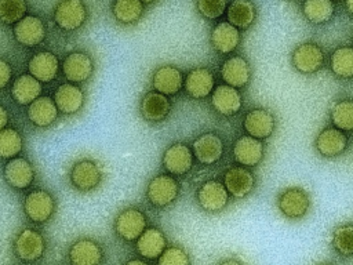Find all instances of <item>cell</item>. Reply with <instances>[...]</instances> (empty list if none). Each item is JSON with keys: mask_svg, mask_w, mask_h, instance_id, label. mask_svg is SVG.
Instances as JSON below:
<instances>
[{"mask_svg": "<svg viewBox=\"0 0 353 265\" xmlns=\"http://www.w3.org/2000/svg\"><path fill=\"white\" fill-rule=\"evenodd\" d=\"M70 182L81 192H90L98 188L102 181V170L97 161L83 159L76 161L70 168Z\"/></svg>", "mask_w": 353, "mask_h": 265, "instance_id": "cell-6", "label": "cell"}, {"mask_svg": "<svg viewBox=\"0 0 353 265\" xmlns=\"http://www.w3.org/2000/svg\"><path fill=\"white\" fill-rule=\"evenodd\" d=\"M62 72L72 83L87 81L94 72V61L87 52H69L62 62Z\"/></svg>", "mask_w": 353, "mask_h": 265, "instance_id": "cell-11", "label": "cell"}, {"mask_svg": "<svg viewBox=\"0 0 353 265\" xmlns=\"http://www.w3.org/2000/svg\"><path fill=\"white\" fill-rule=\"evenodd\" d=\"M221 76L228 86L240 88L250 81L251 69L245 58L240 55H232L223 61L221 66Z\"/></svg>", "mask_w": 353, "mask_h": 265, "instance_id": "cell-18", "label": "cell"}, {"mask_svg": "<svg viewBox=\"0 0 353 265\" xmlns=\"http://www.w3.org/2000/svg\"><path fill=\"white\" fill-rule=\"evenodd\" d=\"M228 0H196V8L207 19H216L226 11Z\"/></svg>", "mask_w": 353, "mask_h": 265, "instance_id": "cell-39", "label": "cell"}, {"mask_svg": "<svg viewBox=\"0 0 353 265\" xmlns=\"http://www.w3.org/2000/svg\"><path fill=\"white\" fill-rule=\"evenodd\" d=\"M165 236L157 228H148L137 240L138 253L148 259L159 258L165 250Z\"/></svg>", "mask_w": 353, "mask_h": 265, "instance_id": "cell-30", "label": "cell"}, {"mask_svg": "<svg viewBox=\"0 0 353 265\" xmlns=\"http://www.w3.org/2000/svg\"><path fill=\"white\" fill-rule=\"evenodd\" d=\"M334 126L342 131H353V99H341L330 110Z\"/></svg>", "mask_w": 353, "mask_h": 265, "instance_id": "cell-35", "label": "cell"}, {"mask_svg": "<svg viewBox=\"0 0 353 265\" xmlns=\"http://www.w3.org/2000/svg\"><path fill=\"white\" fill-rule=\"evenodd\" d=\"M265 153V146L261 139L251 135L240 137L233 146V157L241 166H256L261 163Z\"/></svg>", "mask_w": 353, "mask_h": 265, "instance_id": "cell-16", "label": "cell"}, {"mask_svg": "<svg viewBox=\"0 0 353 265\" xmlns=\"http://www.w3.org/2000/svg\"><path fill=\"white\" fill-rule=\"evenodd\" d=\"M228 22L237 29H248L256 18V6L252 0H232L226 8Z\"/></svg>", "mask_w": 353, "mask_h": 265, "instance_id": "cell-28", "label": "cell"}, {"mask_svg": "<svg viewBox=\"0 0 353 265\" xmlns=\"http://www.w3.org/2000/svg\"><path fill=\"white\" fill-rule=\"evenodd\" d=\"M28 11L26 0H0V22L15 25Z\"/></svg>", "mask_w": 353, "mask_h": 265, "instance_id": "cell-37", "label": "cell"}, {"mask_svg": "<svg viewBox=\"0 0 353 265\" xmlns=\"http://www.w3.org/2000/svg\"><path fill=\"white\" fill-rule=\"evenodd\" d=\"M46 240L43 235L32 228L21 230L14 240V253L23 262H34L43 257Z\"/></svg>", "mask_w": 353, "mask_h": 265, "instance_id": "cell-3", "label": "cell"}, {"mask_svg": "<svg viewBox=\"0 0 353 265\" xmlns=\"http://www.w3.org/2000/svg\"><path fill=\"white\" fill-rule=\"evenodd\" d=\"M291 62L298 72L310 75L321 69L324 63V52L316 43H302L292 51Z\"/></svg>", "mask_w": 353, "mask_h": 265, "instance_id": "cell-8", "label": "cell"}, {"mask_svg": "<svg viewBox=\"0 0 353 265\" xmlns=\"http://www.w3.org/2000/svg\"><path fill=\"white\" fill-rule=\"evenodd\" d=\"M223 185L226 186L228 192L237 197H245L248 193H251L254 185H255V178L250 170L241 166H236L229 168L225 175H223Z\"/></svg>", "mask_w": 353, "mask_h": 265, "instance_id": "cell-21", "label": "cell"}, {"mask_svg": "<svg viewBox=\"0 0 353 265\" xmlns=\"http://www.w3.org/2000/svg\"><path fill=\"white\" fill-rule=\"evenodd\" d=\"M41 92V83L33 77L30 73L21 75L15 79L11 87V94L15 102L19 105H30L34 99L40 97Z\"/></svg>", "mask_w": 353, "mask_h": 265, "instance_id": "cell-31", "label": "cell"}, {"mask_svg": "<svg viewBox=\"0 0 353 265\" xmlns=\"http://www.w3.org/2000/svg\"><path fill=\"white\" fill-rule=\"evenodd\" d=\"M211 46L219 54L233 52L240 43V32L230 22H218L211 30Z\"/></svg>", "mask_w": 353, "mask_h": 265, "instance_id": "cell-26", "label": "cell"}, {"mask_svg": "<svg viewBox=\"0 0 353 265\" xmlns=\"http://www.w3.org/2000/svg\"><path fill=\"white\" fill-rule=\"evenodd\" d=\"M23 211L30 221L44 224L55 211V200L50 192L44 189H34L26 195Z\"/></svg>", "mask_w": 353, "mask_h": 265, "instance_id": "cell-5", "label": "cell"}, {"mask_svg": "<svg viewBox=\"0 0 353 265\" xmlns=\"http://www.w3.org/2000/svg\"><path fill=\"white\" fill-rule=\"evenodd\" d=\"M28 69L40 83H50L58 75L59 61L51 51H39L29 59Z\"/></svg>", "mask_w": 353, "mask_h": 265, "instance_id": "cell-14", "label": "cell"}, {"mask_svg": "<svg viewBox=\"0 0 353 265\" xmlns=\"http://www.w3.org/2000/svg\"><path fill=\"white\" fill-rule=\"evenodd\" d=\"M219 265H243L240 261H237V259H233V258H230V259H226V261H223V262H221Z\"/></svg>", "mask_w": 353, "mask_h": 265, "instance_id": "cell-43", "label": "cell"}, {"mask_svg": "<svg viewBox=\"0 0 353 265\" xmlns=\"http://www.w3.org/2000/svg\"><path fill=\"white\" fill-rule=\"evenodd\" d=\"M197 202L203 210L208 213H218L228 206L229 192L219 181L210 179L200 186L197 192Z\"/></svg>", "mask_w": 353, "mask_h": 265, "instance_id": "cell-9", "label": "cell"}, {"mask_svg": "<svg viewBox=\"0 0 353 265\" xmlns=\"http://www.w3.org/2000/svg\"><path fill=\"white\" fill-rule=\"evenodd\" d=\"M182 83H183L182 72L172 65L159 66L152 76L153 88L157 92H161L164 95L176 94L182 88Z\"/></svg>", "mask_w": 353, "mask_h": 265, "instance_id": "cell-27", "label": "cell"}, {"mask_svg": "<svg viewBox=\"0 0 353 265\" xmlns=\"http://www.w3.org/2000/svg\"><path fill=\"white\" fill-rule=\"evenodd\" d=\"M146 229V217L145 214L134 207L123 210L114 219L116 233L127 242L138 240V237Z\"/></svg>", "mask_w": 353, "mask_h": 265, "instance_id": "cell-7", "label": "cell"}, {"mask_svg": "<svg viewBox=\"0 0 353 265\" xmlns=\"http://www.w3.org/2000/svg\"><path fill=\"white\" fill-rule=\"evenodd\" d=\"M157 265H190V259L182 247L171 246L159 257Z\"/></svg>", "mask_w": 353, "mask_h": 265, "instance_id": "cell-40", "label": "cell"}, {"mask_svg": "<svg viewBox=\"0 0 353 265\" xmlns=\"http://www.w3.org/2000/svg\"><path fill=\"white\" fill-rule=\"evenodd\" d=\"M72 265H101L103 261L102 247L92 239H79L69 248Z\"/></svg>", "mask_w": 353, "mask_h": 265, "instance_id": "cell-13", "label": "cell"}, {"mask_svg": "<svg viewBox=\"0 0 353 265\" xmlns=\"http://www.w3.org/2000/svg\"><path fill=\"white\" fill-rule=\"evenodd\" d=\"M170 112L171 102L167 95L157 91H149L142 97L141 115L145 120L150 123H159L163 121L170 115Z\"/></svg>", "mask_w": 353, "mask_h": 265, "instance_id": "cell-22", "label": "cell"}, {"mask_svg": "<svg viewBox=\"0 0 353 265\" xmlns=\"http://www.w3.org/2000/svg\"><path fill=\"white\" fill-rule=\"evenodd\" d=\"M223 153V142L215 132H204L193 142V155L201 164L216 163Z\"/></svg>", "mask_w": 353, "mask_h": 265, "instance_id": "cell-15", "label": "cell"}, {"mask_svg": "<svg viewBox=\"0 0 353 265\" xmlns=\"http://www.w3.org/2000/svg\"><path fill=\"white\" fill-rule=\"evenodd\" d=\"M345 4H346L347 11L353 15V0H345Z\"/></svg>", "mask_w": 353, "mask_h": 265, "instance_id": "cell-45", "label": "cell"}, {"mask_svg": "<svg viewBox=\"0 0 353 265\" xmlns=\"http://www.w3.org/2000/svg\"><path fill=\"white\" fill-rule=\"evenodd\" d=\"M12 33L21 46L34 47L46 39V25L36 15H25L14 25Z\"/></svg>", "mask_w": 353, "mask_h": 265, "instance_id": "cell-10", "label": "cell"}, {"mask_svg": "<svg viewBox=\"0 0 353 265\" xmlns=\"http://www.w3.org/2000/svg\"><path fill=\"white\" fill-rule=\"evenodd\" d=\"M323 265H328V264H323Z\"/></svg>", "mask_w": 353, "mask_h": 265, "instance_id": "cell-47", "label": "cell"}, {"mask_svg": "<svg viewBox=\"0 0 353 265\" xmlns=\"http://www.w3.org/2000/svg\"><path fill=\"white\" fill-rule=\"evenodd\" d=\"M7 123H8V113H7V109H6L3 105H0V131L6 128Z\"/></svg>", "mask_w": 353, "mask_h": 265, "instance_id": "cell-42", "label": "cell"}, {"mask_svg": "<svg viewBox=\"0 0 353 265\" xmlns=\"http://www.w3.org/2000/svg\"><path fill=\"white\" fill-rule=\"evenodd\" d=\"M112 12L120 23L132 25L141 19L143 14V3L141 0H114Z\"/></svg>", "mask_w": 353, "mask_h": 265, "instance_id": "cell-32", "label": "cell"}, {"mask_svg": "<svg viewBox=\"0 0 353 265\" xmlns=\"http://www.w3.org/2000/svg\"><path fill=\"white\" fill-rule=\"evenodd\" d=\"M332 246L342 255H353V225H341L332 233Z\"/></svg>", "mask_w": 353, "mask_h": 265, "instance_id": "cell-38", "label": "cell"}, {"mask_svg": "<svg viewBox=\"0 0 353 265\" xmlns=\"http://www.w3.org/2000/svg\"><path fill=\"white\" fill-rule=\"evenodd\" d=\"M84 99L85 95L83 90L72 83L61 84L54 94V102L58 110L63 115L77 113L83 108Z\"/></svg>", "mask_w": 353, "mask_h": 265, "instance_id": "cell-23", "label": "cell"}, {"mask_svg": "<svg viewBox=\"0 0 353 265\" xmlns=\"http://www.w3.org/2000/svg\"><path fill=\"white\" fill-rule=\"evenodd\" d=\"M335 7L332 0H303L302 12L312 23H325L334 15Z\"/></svg>", "mask_w": 353, "mask_h": 265, "instance_id": "cell-33", "label": "cell"}, {"mask_svg": "<svg viewBox=\"0 0 353 265\" xmlns=\"http://www.w3.org/2000/svg\"><path fill=\"white\" fill-rule=\"evenodd\" d=\"M276 127V119L272 112L258 108L250 110L244 117V130L248 135L263 139L273 134Z\"/></svg>", "mask_w": 353, "mask_h": 265, "instance_id": "cell-17", "label": "cell"}, {"mask_svg": "<svg viewBox=\"0 0 353 265\" xmlns=\"http://www.w3.org/2000/svg\"><path fill=\"white\" fill-rule=\"evenodd\" d=\"M87 19V7L83 0H59L54 8V22L65 32H74Z\"/></svg>", "mask_w": 353, "mask_h": 265, "instance_id": "cell-1", "label": "cell"}, {"mask_svg": "<svg viewBox=\"0 0 353 265\" xmlns=\"http://www.w3.org/2000/svg\"><path fill=\"white\" fill-rule=\"evenodd\" d=\"M214 75L208 68L199 66L192 69L183 81L186 92L196 99L208 97L214 91Z\"/></svg>", "mask_w": 353, "mask_h": 265, "instance_id": "cell-19", "label": "cell"}, {"mask_svg": "<svg viewBox=\"0 0 353 265\" xmlns=\"http://www.w3.org/2000/svg\"><path fill=\"white\" fill-rule=\"evenodd\" d=\"M4 178L10 186L25 189L30 186L34 179L33 166L23 157H14L4 167Z\"/></svg>", "mask_w": 353, "mask_h": 265, "instance_id": "cell-20", "label": "cell"}, {"mask_svg": "<svg viewBox=\"0 0 353 265\" xmlns=\"http://www.w3.org/2000/svg\"><path fill=\"white\" fill-rule=\"evenodd\" d=\"M22 137L15 128H4L0 131V157L10 159L22 150Z\"/></svg>", "mask_w": 353, "mask_h": 265, "instance_id": "cell-36", "label": "cell"}, {"mask_svg": "<svg viewBox=\"0 0 353 265\" xmlns=\"http://www.w3.org/2000/svg\"><path fill=\"white\" fill-rule=\"evenodd\" d=\"M124 265H148L145 261H141V259H131L128 262H125Z\"/></svg>", "mask_w": 353, "mask_h": 265, "instance_id": "cell-44", "label": "cell"}, {"mask_svg": "<svg viewBox=\"0 0 353 265\" xmlns=\"http://www.w3.org/2000/svg\"><path fill=\"white\" fill-rule=\"evenodd\" d=\"M179 195V184L171 175L160 174L153 177L146 188V197L157 208H163L175 202Z\"/></svg>", "mask_w": 353, "mask_h": 265, "instance_id": "cell-2", "label": "cell"}, {"mask_svg": "<svg viewBox=\"0 0 353 265\" xmlns=\"http://www.w3.org/2000/svg\"><path fill=\"white\" fill-rule=\"evenodd\" d=\"M164 168L175 175H183L190 171L193 166V152L183 142L170 145L163 153Z\"/></svg>", "mask_w": 353, "mask_h": 265, "instance_id": "cell-12", "label": "cell"}, {"mask_svg": "<svg viewBox=\"0 0 353 265\" xmlns=\"http://www.w3.org/2000/svg\"><path fill=\"white\" fill-rule=\"evenodd\" d=\"M58 108L50 97H39L28 108L29 120L37 127H48L58 117Z\"/></svg>", "mask_w": 353, "mask_h": 265, "instance_id": "cell-29", "label": "cell"}, {"mask_svg": "<svg viewBox=\"0 0 353 265\" xmlns=\"http://www.w3.org/2000/svg\"><path fill=\"white\" fill-rule=\"evenodd\" d=\"M317 152L325 157H335L345 152L347 146V137L339 128H324L314 141Z\"/></svg>", "mask_w": 353, "mask_h": 265, "instance_id": "cell-25", "label": "cell"}, {"mask_svg": "<svg viewBox=\"0 0 353 265\" xmlns=\"http://www.w3.org/2000/svg\"><path fill=\"white\" fill-rule=\"evenodd\" d=\"M211 104L218 113L223 116H232L240 110L243 99L237 88L228 84H221L214 88L211 94Z\"/></svg>", "mask_w": 353, "mask_h": 265, "instance_id": "cell-24", "label": "cell"}, {"mask_svg": "<svg viewBox=\"0 0 353 265\" xmlns=\"http://www.w3.org/2000/svg\"><path fill=\"white\" fill-rule=\"evenodd\" d=\"M142 3H146V4H152V3H154V1H157V0H141Z\"/></svg>", "mask_w": 353, "mask_h": 265, "instance_id": "cell-46", "label": "cell"}, {"mask_svg": "<svg viewBox=\"0 0 353 265\" xmlns=\"http://www.w3.org/2000/svg\"><path fill=\"white\" fill-rule=\"evenodd\" d=\"M331 70L334 75L342 79L353 77V47L342 46L338 47L332 55L330 62Z\"/></svg>", "mask_w": 353, "mask_h": 265, "instance_id": "cell-34", "label": "cell"}, {"mask_svg": "<svg viewBox=\"0 0 353 265\" xmlns=\"http://www.w3.org/2000/svg\"><path fill=\"white\" fill-rule=\"evenodd\" d=\"M277 206L285 218L299 219L310 208V195L301 186L287 188L280 193Z\"/></svg>", "mask_w": 353, "mask_h": 265, "instance_id": "cell-4", "label": "cell"}, {"mask_svg": "<svg viewBox=\"0 0 353 265\" xmlns=\"http://www.w3.org/2000/svg\"><path fill=\"white\" fill-rule=\"evenodd\" d=\"M12 77V68L8 61L0 58V90L4 88Z\"/></svg>", "mask_w": 353, "mask_h": 265, "instance_id": "cell-41", "label": "cell"}]
</instances>
